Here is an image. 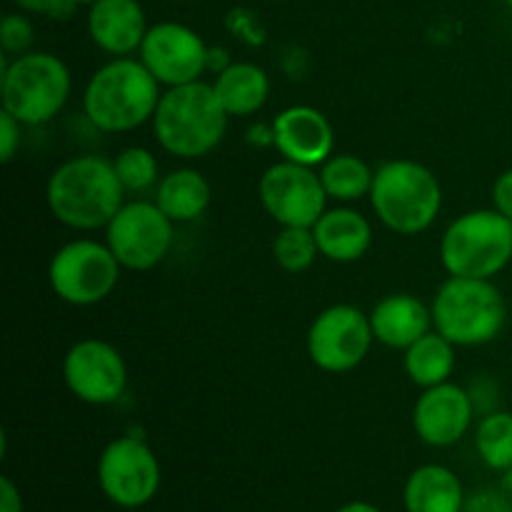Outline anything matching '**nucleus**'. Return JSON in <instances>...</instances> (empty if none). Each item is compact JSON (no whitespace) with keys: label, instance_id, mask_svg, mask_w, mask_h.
I'll list each match as a JSON object with an SVG mask.
<instances>
[{"label":"nucleus","instance_id":"nucleus-10","mask_svg":"<svg viewBox=\"0 0 512 512\" xmlns=\"http://www.w3.org/2000/svg\"><path fill=\"white\" fill-rule=\"evenodd\" d=\"M373 343L370 315L350 303L320 310L305 338L310 363L330 375H343L358 368L368 358Z\"/></svg>","mask_w":512,"mask_h":512},{"label":"nucleus","instance_id":"nucleus-8","mask_svg":"<svg viewBox=\"0 0 512 512\" xmlns=\"http://www.w3.org/2000/svg\"><path fill=\"white\" fill-rule=\"evenodd\" d=\"M123 265L105 240L75 238L60 245L48 263V283L55 298L75 308L103 303L118 288Z\"/></svg>","mask_w":512,"mask_h":512},{"label":"nucleus","instance_id":"nucleus-9","mask_svg":"<svg viewBox=\"0 0 512 512\" xmlns=\"http://www.w3.org/2000/svg\"><path fill=\"white\" fill-rule=\"evenodd\" d=\"M175 240V223L155 200H125L105 225V243L123 270L145 273L168 258Z\"/></svg>","mask_w":512,"mask_h":512},{"label":"nucleus","instance_id":"nucleus-2","mask_svg":"<svg viewBox=\"0 0 512 512\" xmlns=\"http://www.w3.org/2000/svg\"><path fill=\"white\" fill-rule=\"evenodd\" d=\"M160 95L163 85L143 60L135 55L110 58L85 83L83 115L100 133H133L153 120Z\"/></svg>","mask_w":512,"mask_h":512},{"label":"nucleus","instance_id":"nucleus-5","mask_svg":"<svg viewBox=\"0 0 512 512\" xmlns=\"http://www.w3.org/2000/svg\"><path fill=\"white\" fill-rule=\"evenodd\" d=\"M370 208L380 223L398 235H420L443 210V185L428 165L410 158L388 160L375 170Z\"/></svg>","mask_w":512,"mask_h":512},{"label":"nucleus","instance_id":"nucleus-28","mask_svg":"<svg viewBox=\"0 0 512 512\" xmlns=\"http://www.w3.org/2000/svg\"><path fill=\"white\" fill-rule=\"evenodd\" d=\"M33 43L35 28L28 13H8L0 20V53L15 58V55L33 50Z\"/></svg>","mask_w":512,"mask_h":512},{"label":"nucleus","instance_id":"nucleus-23","mask_svg":"<svg viewBox=\"0 0 512 512\" xmlns=\"http://www.w3.org/2000/svg\"><path fill=\"white\" fill-rule=\"evenodd\" d=\"M455 365H458L455 345L435 328L403 350L405 375L420 390L448 383L455 373Z\"/></svg>","mask_w":512,"mask_h":512},{"label":"nucleus","instance_id":"nucleus-36","mask_svg":"<svg viewBox=\"0 0 512 512\" xmlns=\"http://www.w3.org/2000/svg\"><path fill=\"white\" fill-rule=\"evenodd\" d=\"M75 3H78V5H93V3H98V0H75Z\"/></svg>","mask_w":512,"mask_h":512},{"label":"nucleus","instance_id":"nucleus-27","mask_svg":"<svg viewBox=\"0 0 512 512\" xmlns=\"http://www.w3.org/2000/svg\"><path fill=\"white\" fill-rule=\"evenodd\" d=\"M320 258L318 240L313 228H280L273 240V260L280 270L300 275L315 265Z\"/></svg>","mask_w":512,"mask_h":512},{"label":"nucleus","instance_id":"nucleus-16","mask_svg":"<svg viewBox=\"0 0 512 512\" xmlns=\"http://www.w3.org/2000/svg\"><path fill=\"white\" fill-rule=\"evenodd\" d=\"M273 148L290 163L320 168L335 153V130L323 110L313 105H290L273 120Z\"/></svg>","mask_w":512,"mask_h":512},{"label":"nucleus","instance_id":"nucleus-17","mask_svg":"<svg viewBox=\"0 0 512 512\" xmlns=\"http://www.w3.org/2000/svg\"><path fill=\"white\" fill-rule=\"evenodd\" d=\"M88 35L110 58L135 55L148 35V18L138 0H98L88 5Z\"/></svg>","mask_w":512,"mask_h":512},{"label":"nucleus","instance_id":"nucleus-34","mask_svg":"<svg viewBox=\"0 0 512 512\" xmlns=\"http://www.w3.org/2000/svg\"><path fill=\"white\" fill-rule=\"evenodd\" d=\"M335 512H383V510L375 508V505L370 503H363V500H355V503L343 505V508H338Z\"/></svg>","mask_w":512,"mask_h":512},{"label":"nucleus","instance_id":"nucleus-18","mask_svg":"<svg viewBox=\"0 0 512 512\" xmlns=\"http://www.w3.org/2000/svg\"><path fill=\"white\" fill-rule=\"evenodd\" d=\"M375 343L390 350H405L433 330V310L413 293H390L370 310Z\"/></svg>","mask_w":512,"mask_h":512},{"label":"nucleus","instance_id":"nucleus-30","mask_svg":"<svg viewBox=\"0 0 512 512\" xmlns=\"http://www.w3.org/2000/svg\"><path fill=\"white\" fill-rule=\"evenodd\" d=\"M20 13L40 15L48 20H68L78 10L75 0H13Z\"/></svg>","mask_w":512,"mask_h":512},{"label":"nucleus","instance_id":"nucleus-12","mask_svg":"<svg viewBox=\"0 0 512 512\" xmlns=\"http://www.w3.org/2000/svg\"><path fill=\"white\" fill-rule=\"evenodd\" d=\"M98 483L105 498L120 508L150 503L160 488V463L153 448L135 435L110 440L98 458Z\"/></svg>","mask_w":512,"mask_h":512},{"label":"nucleus","instance_id":"nucleus-33","mask_svg":"<svg viewBox=\"0 0 512 512\" xmlns=\"http://www.w3.org/2000/svg\"><path fill=\"white\" fill-rule=\"evenodd\" d=\"M0 512H23V498L8 475L0 478Z\"/></svg>","mask_w":512,"mask_h":512},{"label":"nucleus","instance_id":"nucleus-15","mask_svg":"<svg viewBox=\"0 0 512 512\" xmlns=\"http://www.w3.org/2000/svg\"><path fill=\"white\" fill-rule=\"evenodd\" d=\"M473 395L453 380L425 388L413 405V430L430 448H450L468 435L475 418Z\"/></svg>","mask_w":512,"mask_h":512},{"label":"nucleus","instance_id":"nucleus-24","mask_svg":"<svg viewBox=\"0 0 512 512\" xmlns=\"http://www.w3.org/2000/svg\"><path fill=\"white\" fill-rule=\"evenodd\" d=\"M318 175L328 198L340 205L368 198L375 180V170L355 153H333L320 165Z\"/></svg>","mask_w":512,"mask_h":512},{"label":"nucleus","instance_id":"nucleus-26","mask_svg":"<svg viewBox=\"0 0 512 512\" xmlns=\"http://www.w3.org/2000/svg\"><path fill=\"white\" fill-rule=\"evenodd\" d=\"M113 168L125 193L143 195L158 188L160 183L158 158L143 145H128L120 150L113 158Z\"/></svg>","mask_w":512,"mask_h":512},{"label":"nucleus","instance_id":"nucleus-20","mask_svg":"<svg viewBox=\"0 0 512 512\" xmlns=\"http://www.w3.org/2000/svg\"><path fill=\"white\" fill-rule=\"evenodd\" d=\"M213 90L230 118H250L270 100V75L250 60H230L213 78Z\"/></svg>","mask_w":512,"mask_h":512},{"label":"nucleus","instance_id":"nucleus-4","mask_svg":"<svg viewBox=\"0 0 512 512\" xmlns=\"http://www.w3.org/2000/svg\"><path fill=\"white\" fill-rule=\"evenodd\" d=\"M73 93V75L65 60L48 50L23 55L0 53V103L25 128L58 118Z\"/></svg>","mask_w":512,"mask_h":512},{"label":"nucleus","instance_id":"nucleus-3","mask_svg":"<svg viewBox=\"0 0 512 512\" xmlns=\"http://www.w3.org/2000/svg\"><path fill=\"white\" fill-rule=\"evenodd\" d=\"M230 115L215 95L213 83L165 88L155 108L153 135L163 153L178 160H200L213 153L228 133Z\"/></svg>","mask_w":512,"mask_h":512},{"label":"nucleus","instance_id":"nucleus-14","mask_svg":"<svg viewBox=\"0 0 512 512\" xmlns=\"http://www.w3.org/2000/svg\"><path fill=\"white\" fill-rule=\"evenodd\" d=\"M65 388L85 405H113L128 388V365L113 343L83 338L63 358Z\"/></svg>","mask_w":512,"mask_h":512},{"label":"nucleus","instance_id":"nucleus-35","mask_svg":"<svg viewBox=\"0 0 512 512\" xmlns=\"http://www.w3.org/2000/svg\"><path fill=\"white\" fill-rule=\"evenodd\" d=\"M503 488L508 490V493L512 495V465L503 473Z\"/></svg>","mask_w":512,"mask_h":512},{"label":"nucleus","instance_id":"nucleus-19","mask_svg":"<svg viewBox=\"0 0 512 512\" xmlns=\"http://www.w3.org/2000/svg\"><path fill=\"white\" fill-rule=\"evenodd\" d=\"M313 235L318 240L320 258L330 263H358L368 255L373 245V225L360 210L338 205L328 208L313 225Z\"/></svg>","mask_w":512,"mask_h":512},{"label":"nucleus","instance_id":"nucleus-22","mask_svg":"<svg viewBox=\"0 0 512 512\" xmlns=\"http://www.w3.org/2000/svg\"><path fill=\"white\" fill-rule=\"evenodd\" d=\"M403 498L408 512H463L465 490L445 465H420L410 473Z\"/></svg>","mask_w":512,"mask_h":512},{"label":"nucleus","instance_id":"nucleus-7","mask_svg":"<svg viewBox=\"0 0 512 512\" xmlns=\"http://www.w3.org/2000/svg\"><path fill=\"white\" fill-rule=\"evenodd\" d=\"M438 253L448 275L495 280L512 260V220L495 208L468 210L443 230Z\"/></svg>","mask_w":512,"mask_h":512},{"label":"nucleus","instance_id":"nucleus-6","mask_svg":"<svg viewBox=\"0 0 512 512\" xmlns=\"http://www.w3.org/2000/svg\"><path fill=\"white\" fill-rule=\"evenodd\" d=\"M433 328L455 348H480L500 338L508 323V303L493 280L448 275L430 303Z\"/></svg>","mask_w":512,"mask_h":512},{"label":"nucleus","instance_id":"nucleus-11","mask_svg":"<svg viewBox=\"0 0 512 512\" xmlns=\"http://www.w3.org/2000/svg\"><path fill=\"white\" fill-rule=\"evenodd\" d=\"M258 198L280 228H313L330 200L318 170L283 158L263 170Z\"/></svg>","mask_w":512,"mask_h":512},{"label":"nucleus","instance_id":"nucleus-31","mask_svg":"<svg viewBox=\"0 0 512 512\" xmlns=\"http://www.w3.org/2000/svg\"><path fill=\"white\" fill-rule=\"evenodd\" d=\"M23 128L25 125L18 118L0 108V160L3 163H10L18 155L20 143H23Z\"/></svg>","mask_w":512,"mask_h":512},{"label":"nucleus","instance_id":"nucleus-37","mask_svg":"<svg viewBox=\"0 0 512 512\" xmlns=\"http://www.w3.org/2000/svg\"><path fill=\"white\" fill-rule=\"evenodd\" d=\"M505 5H508V8L512 10V0H505Z\"/></svg>","mask_w":512,"mask_h":512},{"label":"nucleus","instance_id":"nucleus-25","mask_svg":"<svg viewBox=\"0 0 512 512\" xmlns=\"http://www.w3.org/2000/svg\"><path fill=\"white\" fill-rule=\"evenodd\" d=\"M475 450L490 470L505 473L512 465V413L493 410L483 415L475 430Z\"/></svg>","mask_w":512,"mask_h":512},{"label":"nucleus","instance_id":"nucleus-38","mask_svg":"<svg viewBox=\"0 0 512 512\" xmlns=\"http://www.w3.org/2000/svg\"><path fill=\"white\" fill-rule=\"evenodd\" d=\"M188 3H190V0H188Z\"/></svg>","mask_w":512,"mask_h":512},{"label":"nucleus","instance_id":"nucleus-13","mask_svg":"<svg viewBox=\"0 0 512 512\" xmlns=\"http://www.w3.org/2000/svg\"><path fill=\"white\" fill-rule=\"evenodd\" d=\"M138 58L165 90L203 80L210 70V45L190 25L163 20L148 28Z\"/></svg>","mask_w":512,"mask_h":512},{"label":"nucleus","instance_id":"nucleus-32","mask_svg":"<svg viewBox=\"0 0 512 512\" xmlns=\"http://www.w3.org/2000/svg\"><path fill=\"white\" fill-rule=\"evenodd\" d=\"M493 208L512 220V168L503 170L493 183Z\"/></svg>","mask_w":512,"mask_h":512},{"label":"nucleus","instance_id":"nucleus-29","mask_svg":"<svg viewBox=\"0 0 512 512\" xmlns=\"http://www.w3.org/2000/svg\"><path fill=\"white\" fill-rule=\"evenodd\" d=\"M463 512H512V495L505 488H480L465 495Z\"/></svg>","mask_w":512,"mask_h":512},{"label":"nucleus","instance_id":"nucleus-1","mask_svg":"<svg viewBox=\"0 0 512 512\" xmlns=\"http://www.w3.org/2000/svg\"><path fill=\"white\" fill-rule=\"evenodd\" d=\"M45 203L60 225L80 233L105 230L113 215L123 208L125 190L113 160L95 153L73 155L50 173Z\"/></svg>","mask_w":512,"mask_h":512},{"label":"nucleus","instance_id":"nucleus-21","mask_svg":"<svg viewBox=\"0 0 512 512\" xmlns=\"http://www.w3.org/2000/svg\"><path fill=\"white\" fill-rule=\"evenodd\" d=\"M210 198H213V188L200 170L175 168L160 178L153 200L175 225H185L203 218Z\"/></svg>","mask_w":512,"mask_h":512}]
</instances>
